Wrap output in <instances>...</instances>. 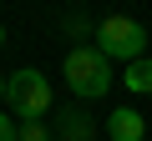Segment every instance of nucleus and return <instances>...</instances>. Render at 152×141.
Listing matches in <instances>:
<instances>
[{
	"mask_svg": "<svg viewBox=\"0 0 152 141\" xmlns=\"http://www.w3.org/2000/svg\"><path fill=\"white\" fill-rule=\"evenodd\" d=\"M20 141H46V126L41 121H20Z\"/></svg>",
	"mask_w": 152,
	"mask_h": 141,
	"instance_id": "7",
	"label": "nucleus"
},
{
	"mask_svg": "<svg viewBox=\"0 0 152 141\" xmlns=\"http://www.w3.org/2000/svg\"><path fill=\"white\" fill-rule=\"evenodd\" d=\"M61 76H66V86L81 96V101H96V96L112 91V60H107L96 45H76V50H66Z\"/></svg>",
	"mask_w": 152,
	"mask_h": 141,
	"instance_id": "1",
	"label": "nucleus"
},
{
	"mask_svg": "<svg viewBox=\"0 0 152 141\" xmlns=\"http://www.w3.org/2000/svg\"><path fill=\"white\" fill-rule=\"evenodd\" d=\"M5 101H10V111H15L20 121H41V116L51 111V81L41 76L36 65H26V70H15V76H10Z\"/></svg>",
	"mask_w": 152,
	"mask_h": 141,
	"instance_id": "3",
	"label": "nucleus"
},
{
	"mask_svg": "<svg viewBox=\"0 0 152 141\" xmlns=\"http://www.w3.org/2000/svg\"><path fill=\"white\" fill-rule=\"evenodd\" d=\"M122 86H127L132 96H152V55H142V60H132V65L122 70Z\"/></svg>",
	"mask_w": 152,
	"mask_h": 141,
	"instance_id": "5",
	"label": "nucleus"
},
{
	"mask_svg": "<svg viewBox=\"0 0 152 141\" xmlns=\"http://www.w3.org/2000/svg\"><path fill=\"white\" fill-rule=\"evenodd\" d=\"M5 86H10V76H0V101H5Z\"/></svg>",
	"mask_w": 152,
	"mask_h": 141,
	"instance_id": "9",
	"label": "nucleus"
},
{
	"mask_svg": "<svg viewBox=\"0 0 152 141\" xmlns=\"http://www.w3.org/2000/svg\"><path fill=\"white\" fill-rule=\"evenodd\" d=\"M56 131H61V141H91V121H86V111H76V106L61 111V126Z\"/></svg>",
	"mask_w": 152,
	"mask_h": 141,
	"instance_id": "6",
	"label": "nucleus"
},
{
	"mask_svg": "<svg viewBox=\"0 0 152 141\" xmlns=\"http://www.w3.org/2000/svg\"><path fill=\"white\" fill-rule=\"evenodd\" d=\"M96 50L107 55V60H142V50H147V30L132 20V15H107L102 25H96Z\"/></svg>",
	"mask_w": 152,
	"mask_h": 141,
	"instance_id": "2",
	"label": "nucleus"
},
{
	"mask_svg": "<svg viewBox=\"0 0 152 141\" xmlns=\"http://www.w3.org/2000/svg\"><path fill=\"white\" fill-rule=\"evenodd\" d=\"M0 141H20V126H15L5 111H0Z\"/></svg>",
	"mask_w": 152,
	"mask_h": 141,
	"instance_id": "8",
	"label": "nucleus"
},
{
	"mask_svg": "<svg viewBox=\"0 0 152 141\" xmlns=\"http://www.w3.org/2000/svg\"><path fill=\"white\" fill-rule=\"evenodd\" d=\"M142 131H147V121H142L132 106H122V111L107 116V136H112V141H142Z\"/></svg>",
	"mask_w": 152,
	"mask_h": 141,
	"instance_id": "4",
	"label": "nucleus"
},
{
	"mask_svg": "<svg viewBox=\"0 0 152 141\" xmlns=\"http://www.w3.org/2000/svg\"><path fill=\"white\" fill-rule=\"evenodd\" d=\"M0 40H5V25H0Z\"/></svg>",
	"mask_w": 152,
	"mask_h": 141,
	"instance_id": "10",
	"label": "nucleus"
}]
</instances>
